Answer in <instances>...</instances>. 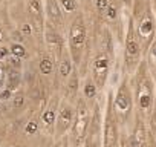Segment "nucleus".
I'll return each mask as SVG.
<instances>
[{"label":"nucleus","mask_w":156,"mask_h":147,"mask_svg":"<svg viewBox=\"0 0 156 147\" xmlns=\"http://www.w3.org/2000/svg\"><path fill=\"white\" fill-rule=\"evenodd\" d=\"M130 88L133 94V103H135V115L141 118L145 124L150 121L153 113L156 112V89H154V80L147 70V66L144 61L139 63L138 69L133 75H130Z\"/></svg>","instance_id":"1"},{"label":"nucleus","mask_w":156,"mask_h":147,"mask_svg":"<svg viewBox=\"0 0 156 147\" xmlns=\"http://www.w3.org/2000/svg\"><path fill=\"white\" fill-rule=\"evenodd\" d=\"M90 46H92V38L89 37V22L86 19V14L80 13L69 22L67 51L70 54L75 69L83 77L87 75L86 70L90 55Z\"/></svg>","instance_id":"2"},{"label":"nucleus","mask_w":156,"mask_h":147,"mask_svg":"<svg viewBox=\"0 0 156 147\" xmlns=\"http://www.w3.org/2000/svg\"><path fill=\"white\" fill-rule=\"evenodd\" d=\"M112 110L119 124L121 135L129 133L135 121V103L129 78H124L118 84L115 94H112Z\"/></svg>","instance_id":"3"},{"label":"nucleus","mask_w":156,"mask_h":147,"mask_svg":"<svg viewBox=\"0 0 156 147\" xmlns=\"http://www.w3.org/2000/svg\"><path fill=\"white\" fill-rule=\"evenodd\" d=\"M90 107H92V104H89L81 95L78 97V100L75 103L73 123L67 133L70 147H83V141H84V135H86L89 117H90Z\"/></svg>","instance_id":"4"},{"label":"nucleus","mask_w":156,"mask_h":147,"mask_svg":"<svg viewBox=\"0 0 156 147\" xmlns=\"http://www.w3.org/2000/svg\"><path fill=\"white\" fill-rule=\"evenodd\" d=\"M94 54L92 57L89 58V63H87V75L95 81L97 88L100 91L104 89L106 83H107V78L110 75V67H112V58L113 55L101 51V49H95L94 48Z\"/></svg>","instance_id":"5"},{"label":"nucleus","mask_w":156,"mask_h":147,"mask_svg":"<svg viewBox=\"0 0 156 147\" xmlns=\"http://www.w3.org/2000/svg\"><path fill=\"white\" fill-rule=\"evenodd\" d=\"M142 52H144V49H142L141 41L135 32L133 22L130 17L127 32H126V40H124V69L127 72V75H133L135 70L138 69V66L141 63Z\"/></svg>","instance_id":"6"},{"label":"nucleus","mask_w":156,"mask_h":147,"mask_svg":"<svg viewBox=\"0 0 156 147\" xmlns=\"http://www.w3.org/2000/svg\"><path fill=\"white\" fill-rule=\"evenodd\" d=\"M103 147H121V129L112 110V94L103 110Z\"/></svg>","instance_id":"7"},{"label":"nucleus","mask_w":156,"mask_h":147,"mask_svg":"<svg viewBox=\"0 0 156 147\" xmlns=\"http://www.w3.org/2000/svg\"><path fill=\"white\" fill-rule=\"evenodd\" d=\"M83 147H103V106L100 100H97L90 107V117Z\"/></svg>","instance_id":"8"},{"label":"nucleus","mask_w":156,"mask_h":147,"mask_svg":"<svg viewBox=\"0 0 156 147\" xmlns=\"http://www.w3.org/2000/svg\"><path fill=\"white\" fill-rule=\"evenodd\" d=\"M60 100H61L60 92H55L52 97H49L46 100V104L43 106V109H41L40 115H38L41 133L46 135V136H51V138H54V124H55V118H57Z\"/></svg>","instance_id":"9"},{"label":"nucleus","mask_w":156,"mask_h":147,"mask_svg":"<svg viewBox=\"0 0 156 147\" xmlns=\"http://www.w3.org/2000/svg\"><path fill=\"white\" fill-rule=\"evenodd\" d=\"M73 117H75V104L61 98L57 118H55V124H54V139L61 138L69 133L70 126L73 123Z\"/></svg>","instance_id":"10"},{"label":"nucleus","mask_w":156,"mask_h":147,"mask_svg":"<svg viewBox=\"0 0 156 147\" xmlns=\"http://www.w3.org/2000/svg\"><path fill=\"white\" fill-rule=\"evenodd\" d=\"M148 139L147 124L135 115V121L129 133L121 135V147H145Z\"/></svg>","instance_id":"11"},{"label":"nucleus","mask_w":156,"mask_h":147,"mask_svg":"<svg viewBox=\"0 0 156 147\" xmlns=\"http://www.w3.org/2000/svg\"><path fill=\"white\" fill-rule=\"evenodd\" d=\"M43 34H44L46 46H48V52H51L57 60L63 54V51L66 49V40H64L61 31H58V29H55L49 25H44Z\"/></svg>","instance_id":"12"},{"label":"nucleus","mask_w":156,"mask_h":147,"mask_svg":"<svg viewBox=\"0 0 156 147\" xmlns=\"http://www.w3.org/2000/svg\"><path fill=\"white\" fill-rule=\"evenodd\" d=\"M43 9H44L46 25H49V26H52L58 31H63L64 25H66V19L63 16V11H61L57 0H44Z\"/></svg>","instance_id":"13"},{"label":"nucleus","mask_w":156,"mask_h":147,"mask_svg":"<svg viewBox=\"0 0 156 147\" xmlns=\"http://www.w3.org/2000/svg\"><path fill=\"white\" fill-rule=\"evenodd\" d=\"M75 69L73 61L70 58V54L67 51V48L63 51V54L57 58V64H55V83H57V89L60 92L61 86L64 84V81L69 78V75L72 74V70Z\"/></svg>","instance_id":"14"},{"label":"nucleus","mask_w":156,"mask_h":147,"mask_svg":"<svg viewBox=\"0 0 156 147\" xmlns=\"http://www.w3.org/2000/svg\"><path fill=\"white\" fill-rule=\"evenodd\" d=\"M80 88H81V75L78 74L76 69L72 70V74L69 75V78L64 81V84L60 89V95L63 100L75 104L78 97H80Z\"/></svg>","instance_id":"15"},{"label":"nucleus","mask_w":156,"mask_h":147,"mask_svg":"<svg viewBox=\"0 0 156 147\" xmlns=\"http://www.w3.org/2000/svg\"><path fill=\"white\" fill-rule=\"evenodd\" d=\"M28 14L31 19V25L35 32H43L44 29V9L43 0H28Z\"/></svg>","instance_id":"16"},{"label":"nucleus","mask_w":156,"mask_h":147,"mask_svg":"<svg viewBox=\"0 0 156 147\" xmlns=\"http://www.w3.org/2000/svg\"><path fill=\"white\" fill-rule=\"evenodd\" d=\"M80 95H81L89 104H94V103L98 100V97H100V89L97 88L95 81H94L89 75H86L84 80H83V83H81Z\"/></svg>","instance_id":"17"},{"label":"nucleus","mask_w":156,"mask_h":147,"mask_svg":"<svg viewBox=\"0 0 156 147\" xmlns=\"http://www.w3.org/2000/svg\"><path fill=\"white\" fill-rule=\"evenodd\" d=\"M55 64H57V60L51 52L41 54V57L38 58V72H40V75L52 77L55 74Z\"/></svg>","instance_id":"18"},{"label":"nucleus","mask_w":156,"mask_h":147,"mask_svg":"<svg viewBox=\"0 0 156 147\" xmlns=\"http://www.w3.org/2000/svg\"><path fill=\"white\" fill-rule=\"evenodd\" d=\"M61 11H63V16L66 19V22H70L73 17H76L80 14V3L78 0H57Z\"/></svg>","instance_id":"19"},{"label":"nucleus","mask_w":156,"mask_h":147,"mask_svg":"<svg viewBox=\"0 0 156 147\" xmlns=\"http://www.w3.org/2000/svg\"><path fill=\"white\" fill-rule=\"evenodd\" d=\"M26 103H28V98H26V94L23 91H16L11 97V100L8 101L9 104V110L12 113H20L23 112V109L26 107Z\"/></svg>","instance_id":"20"},{"label":"nucleus","mask_w":156,"mask_h":147,"mask_svg":"<svg viewBox=\"0 0 156 147\" xmlns=\"http://www.w3.org/2000/svg\"><path fill=\"white\" fill-rule=\"evenodd\" d=\"M147 51V60L144 61L147 66V70L150 72V75L153 77V80H156V37L153 38V41L148 45Z\"/></svg>","instance_id":"21"},{"label":"nucleus","mask_w":156,"mask_h":147,"mask_svg":"<svg viewBox=\"0 0 156 147\" xmlns=\"http://www.w3.org/2000/svg\"><path fill=\"white\" fill-rule=\"evenodd\" d=\"M8 49H9V55H14V57H17V58H20V60L28 55L26 48H25L22 43H17V41L11 43V46H9Z\"/></svg>","instance_id":"22"},{"label":"nucleus","mask_w":156,"mask_h":147,"mask_svg":"<svg viewBox=\"0 0 156 147\" xmlns=\"http://www.w3.org/2000/svg\"><path fill=\"white\" fill-rule=\"evenodd\" d=\"M49 147H70L67 135H64V136H61V138L54 139V141L51 142V145H49Z\"/></svg>","instance_id":"23"},{"label":"nucleus","mask_w":156,"mask_h":147,"mask_svg":"<svg viewBox=\"0 0 156 147\" xmlns=\"http://www.w3.org/2000/svg\"><path fill=\"white\" fill-rule=\"evenodd\" d=\"M12 94H14V92H12L11 89L2 88V89H0V103H8V101L11 100Z\"/></svg>","instance_id":"24"},{"label":"nucleus","mask_w":156,"mask_h":147,"mask_svg":"<svg viewBox=\"0 0 156 147\" xmlns=\"http://www.w3.org/2000/svg\"><path fill=\"white\" fill-rule=\"evenodd\" d=\"M26 144L25 142H22V141H19V139H12V138H8L2 145L0 147H25Z\"/></svg>","instance_id":"25"},{"label":"nucleus","mask_w":156,"mask_h":147,"mask_svg":"<svg viewBox=\"0 0 156 147\" xmlns=\"http://www.w3.org/2000/svg\"><path fill=\"white\" fill-rule=\"evenodd\" d=\"M145 147H156V141H154V136H153V133L148 130V139H147V144H145Z\"/></svg>","instance_id":"26"},{"label":"nucleus","mask_w":156,"mask_h":147,"mask_svg":"<svg viewBox=\"0 0 156 147\" xmlns=\"http://www.w3.org/2000/svg\"><path fill=\"white\" fill-rule=\"evenodd\" d=\"M9 55V49L8 48H0V60H5Z\"/></svg>","instance_id":"27"},{"label":"nucleus","mask_w":156,"mask_h":147,"mask_svg":"<svg viewBox=\"0 0 156 147\" xmlns=\"http://www.w3.org/2000/svg\"><path fill=\"white\" fill-rule=\"evenodd\" d=\"M121 3H124L126 6H132L133 5V0H119Z\"/></svg>","instance_id":"28"},{"label":"nucleus","mask_w":156,"mask_h":147,"mask_svg":"<svg viewBox=\"0 0 156 147\" xmlns=\"http://www.w3.org/2000/svg\"><path fill=\"white\" fill-rule=\"evenodd\" d=\"M151 133H153V136H154V141H156V129H154V130H153Z\"/></svg>","instance_id":"29"},{"label":"nucleus","mask_w":156,"mask_h":147,"mask_svg":"<svg viewBox=\"0 0 156 147\" xmlns=\"http://www.w3.org/2000/svg\"><path fill=\"white\" fill-rule=\"evenodd\" d=\"M0 40H2V32H0Z\"/></svg>","instance_id":"30"},{"label":"nucleus","mask_w":156,"mask_h":147,"mask_svg":"<svg viewBox=\"0 0 156 147\" xmlns=\"http://www.w3.org/2000/svg\"><path fill=\"white\" fill-rule=\"evenodd\" d=\"M0 104H2V103H0Z\"/></svg>","instance_id":"31"}]
</instances>
